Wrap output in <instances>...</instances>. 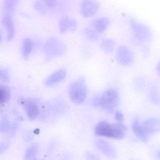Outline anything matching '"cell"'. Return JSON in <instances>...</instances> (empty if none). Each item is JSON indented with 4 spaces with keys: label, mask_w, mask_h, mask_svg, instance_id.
<instances>
[{
    "label": "cell",
    "mask_w": 160,
    "mask_h": 160,
    "mask_svg": "<svg viewBox=\"0 0 160 160\" xmlns=\"http://www.w3.org/2000/svg\"><path fill=\"white\" fill-rule=\"evenodd\" d=\"M120 99V96L118 90L110 88L94 98L93 105L107 112L112 113L118 106Z\"/></svg>",
    "instance_id": "1"
},
{
    "label": "cell",
    "mask_w": 160,
    "mask_h": 160,
    "mask_svg": "<svg viewBox=\"0 0 160 160\" xmlns=\"http://www.w3.org/2000/svg\"><path fill=\"white\" fill-rule=\"evenodd\" d=\"M126 131L127 128L122 122L112 124L103 121L96 125L94 133L98 136L121 139L125 136Z\"/></svg>",
    "instance_id": "2"
},
{
    "label": "cell",
    "mask_w": 160,
    "mask_h": 160,
    "mask_svg": "<svg viewBox=\"0 0 160 160\" xmlns=\"http://www.w3.org/2000/svg\"><path fill=\"white\" fill-rule=\"evenodd\" d=\"M133 37L140 43L148 42L152 39V33L150 28L144 23L138 21L132 17L127 18Z\"/></svg>",
    "instance_id": "3"
},
{
    "label": "cell",
    "mask_w": 160,
    "mask_h": 160,
    "mask_svg": "<svg viewBox=\"0 0 160 160\" xmlns=\"http://www.w3.org/2000/svg\"><path fill=\"white\" fill-rule=\"evenodd\" d=\"M88 90L85 78L83 77L79 78L72 82L69 89L70 98L74 102L81 104L87 98Z\"/></svg>",
    "instance_id": "4"
},
{
    "label": "cell",
    "mask_w": 160,
    "mask_h": 160,
    "mask_svg": "<svg viewBox=\"0 0 160 160\" xmlns=\"http://www.w3.org/2000/svg\"><path fill=\"white\" fill-rule=\"evenodd\" d=\"M66 48L64 42L57 37L48 39L44 46V50L48 59L62 55L65 52Z\"/></svg>",
    "instance_id": "5"
},
{
    "label": "cell",
    "mask_w": 160,
    "mask_h": 160,
    "mask_svg": "<svg viewBox=\"0 0 160 160\" xmlns=\"http://www.w3.org/2000/svg\"><path fill=\"white\" fill-rule=\"evenodd\" d=\"M115 58L119 65L128 67L134 63L135 56L132 50L129 47L125 45H120L116 49Z\"/></svg>",
    "instance_id": "6"
},
{
    "label": "cell",
    "mask_w": 160,
    "mask_h": 160,
    "mask_svg": "<svg viewBox=\"0 0 160 160\" xmlns=\"http://www.w3.org/2000/svg\"><path fill=\"white\" fill-rule=\"evenodd\" d=\"M95 146L99 151L109 159L114 160L117 158L118 154L116 149L108 141L103 139H98L95 141Z\"/></svg>",
    "instance_id": "7"
},
{
    "label": "cell",
    "mask_w": 160,
    "mask_h": 160,
    "mask_svg": "<svg viewBox=\"0 0 160 160\" xmlns=\"http://www.w3.org/2000/svg\"><path fill=\"white\" fill-rule=\"evenodd\" d=\"M99 7V2L95 0H84L80 4L81 13L86 17L94 15L98 12Z\"/></svg>",
    "instance_id": "8"
},
{
    "label": "cell",
    "mask_w": 160,
    "mask_h": 160,
    "mask_svg": "<svg viewBox=\"0 0 160 160\" xmlns=\"http://www.w3.org/2000/svg\"><path fill=\"white\" fill-rule=\"evenodd\" d=\"M142 125L148 136L158 133L160 132V118H149L144 121Z\"/></svg>",
    "instance_id": "9"
},
{
    "label": "cell",
    "mask_w": 160,
    "mask_h": 160,
    "mask_svg": "<svg viewBox=\"0 0 160 160\" xmlns=\"http://www.w3.org/2000/svg\"><path fill=\"white\" fill-rule=\"evenodd\" d=\"M67 74L66 70L64 68H61L52 73L45 79V85L46 86H52L58 83L65 78Z\"/></svg>",
    "instance_id": "10"
},
{
    "label": "cell",
    "mask_w": 160,
    "mask_h": 160,
    "mask_svg": "<svg viewBox=\"0 0 160 160\" xmlns=\"http://www.w3.org/2000/svg\"><path fill=\"white\" fill-rule=\"evenodd\" d=\"M24 109L27 116L30 119L34 120L38 117L39 114V108L38 105L34 101L27 100L24 101Z\"/></svg>",
    "instance_id": "11"
},
{
    "label": "cell",
    "mask_w": 160,
    "mask_h": 160,
    "mask_svg": "<svg viewBox=\"0 0 160 160\" xmlns=\"http://www.w3.org/2000/svg\"><path fill=\"white\" fill-rule=\"evenodd\" d=\"M132 130L136 136L144 143L148 142V136L143 129L142 123H140L138 118H135L132 125Z\"/></svg>",
    "instance_id": "12"
},
{
    "label": "cell",
    "mask_w": 160,
    "mask_h": 160,
    "mask_svg": "<svg viewBox=\"0 0 160 160\" xmlns=\"http://www.w3.org/2000/svg\"><path fill=\"white\" fill-rule=\"evenodd\" d=\"M77 26V22L73 18L70 16L63 17L61 18L59 23L60 31L61 32L72 30Z\"/></svg>",
    "instance_id": "13"
},
{
    "label": "cell",
    "mask_w": 160,
    "mask_h": 160,
    "mask_svg": "<svg viewBox=\"0 0 160 160\" xmlns=\"http://www.w3.org/2000/svg\"><path fill=\"white\" fill-rule=\"evenodd\" d=\"M110 20L107 17H101L95 18L92 22L93 29L98 33H102L108 28L110 24Z\"/></svg>",
    "instance_id": "14"
},
{
    "label": "cell",
    "mask_w": 160,
    "mask_h": 160,
    "mask_svg": "<svg viewBox=\"0 0 160 160\" xmlns=\"http://www.w3.org/2000/svg\"><path fill=\"white\" fill-rule=\"evenodd\" d=\"M2 22L7 32V38L11 40L14 34V26L11 14L5 13L2 18Z\"/></svg>",
    "instance_id": "15"
},
{
    "label": "cell",
    "mask_w": 160,
    "mask_h": 160,
    "mask_svg": "<svg viewBox=\"0 0 160 160\" xmlns=\"http://www.w3.org/2000/svg\"><path fill=\"white\" fill-rule=\"evenodd\" d=\"M132 85L137 91L143 92L148 87V79L143 76H138L133 79Z\"/></svg>",
    "instance_id": "16"
},
{
    "label": "cell",
    "mask_w": 160,
    "mask_h": 160,
    "mask_svg": "<svg viewBox=\"0 0 160 160\" xmlns=\"http://www.w3.org/2000/svg\"><path fill=\"white\" fill-rule=\"evenodd\" d=\"M116 42L111 38H105L100 42L101 49L106 53H112L116 48Z\"/></svg>",
    "instance_id": "17"
},
{
    "label": "cell",
    "mask_w": 160,
    "mask_h": 160,
    "mask_svg": "<svg viewBox=\"0 0 160 160\" xmlns=\"http://www.w3.org/2000/svg\"><path fill=\"white\" fill-rule=\"evenodd\" d=\"M32 48V40L29 38H26L23 40L21 45V54L24 59L28 58Z\"/></svg>",
    "instance_id": "18"
},
{
    "label": "cell",
    "mask_w": 160,
    "mask_h": 160,
    "mask_svg": "<svg viewBox=\"0 0 160 160\" xmlns=\"http://www.w3.org/2000/svg\"><path fill=\"white\" fill-rule=\"evenodd\" d=\"M148 98L149 101L155 105L160 103V96L158 88L155 85H152L148 91Z\"/></svg>",
    "instance_id": "19"
},
{
    "label": "cell",
    "mask_w": 160,
    "mask_h": 160,
    "mask_svg": "<svg viewBox=\"0 0 160 160\" xmlns=\"http://www.w3.org/2000/svg\"><path fill=\"white\" fill-rule=\"evenodd\" d=\"M38 151V146L37 144H33L29 147L24 154V160H32ZM34 160V159H33Z\"/></svg>",
    "instance_id": "20"
},
{
    "label": "cell",
    "mask_w": 160,
    "mask_h": 160,
    "mask_svg": "<svg viewBox=\"0 0 160 160\" xmlns=\"http://www.w3.org/2000/svg\"><path fill=\"white\" fill-rule=\"evenodd\" d=\"M10 90L7 86L1 85L0 87V103L1 104L8 102L10 98Z\"/></svg>",
    "instance_id": "21"
},
{
    "label": "cell",
    "mask_w": 160,
    "mask_h": 160,
    "mask_svg": "<svg viewBox=\"0 0 160 160\" xmlns=\"http://www.w3.org/2000/svg\"><path fill=\"white\" fill-rule=\"evenodd\" d=\"M18 1L13 0H7L4 2V7L5 13L11 14Z\"/></svg>",
    "instance_id": "22"
},
{
    "label": "cell",
    "mask_w": 160,
    "mask_h": 160,
    "mask_svg": "<svg viewBox=\"0 0 160 160\" xmlns=\"http://www.w3.org/2000/svg\"><path fill=\"white\" fill-rule=\"evenodd\" d=\"M85 33L88 38L92 40H96L99 37V33L94 29L86 28L85 30Z\"/></svg>",
    "instance_id": "23"
},
{
    "label": "cell",
    "mask_w": 160,
    "mask_h": 160,
    "mask_svg": "<svg viewBox=\"0 0 160 160\" xmlns=\"http://www.w3.org/2000/svg\"><path fill=\"white\" fill-rule=\"evenodd\" d=\"M0 78L3 81H9L10 77L6 69L1 68L0 70Z\"/></svg>",
    "instance_id": "24"
},
{
    "label": "cell",
    "mask_w": 160,
    "mask_h": 160,
    "mask_svg": "<svg viewBox=\"0 0 160 160\" xmlns=\"http://www.w3.org/2000/svg\"><path fill=\"white\" fill-rule=\"evenodd\" d=\"M85 156L87 160H100V158L96 154L91 152H86Z\"/></svg>",
    "instance_id": "25"
},
{
    "label": "cell",
    "mask_w": 160,
    "mask_h": 160,
    "mask_svg": "<svg viewBox=\"0 0 160 160\" xmlns=\"http://www.w3.org/2000/svg\"><path fill=\"white\" fill-rule=\"evenodd\" d=\"M115 118L118 122H122L124 119V117L122 113L120 111H117L115 113Z\"/></svg>",
    "instance_id": "26"
},
{
    "label": "cell",
    "mask_w": 160,
    "mask_h": 160,
    "mask_svg": "<svg viewBox=\"0 0 160 160\" xmlns=\"http://www.w3.org/2000/svg\"><path fill=\"white\" fill-rule=\"evenodd\" d=\"M34 6H35V8L37 9V11H39V12L43 13L45 11L44 7L40 2H35Z\"/></svg>",
    "instance_id": "27"
},
{
    "label": "cell",
    "mask_w": 160,
    "mask_h": 160,
    "mask_svg": "<svg viewBox=\"0 0 160 160\" xmlns=\"http://www.w3.org/2000/svg\"><path fill=\"white\" fill-rule=\"evenodd\" d=\"M9 126H10V124H9L8 121L6 119H3L1 122V131L4 132V131L8 130Z\"/></svg>",
    "instance_id": "28"
},
{
    "label": "cell",
    "mask_w": 160,
    "mask_h": 160,
    "mask_svg": "<svg viewBox=\"0 0 160 160\" xmlns=\"http://www.w3.org/2000/svg\"><path fill=\"white\" fill-rule=\"evenodd\" d=\"M155 71L157 76L160 78V60L156 63L155 67Z\"/></svg>",
    "instance_id": "29"
},
{
    "label": "cell",
    "mask_w": 160,
    "mask_h": 160,
    "mask_svg": "<svg viewBox=\"0 0 160 160\" xmlns=\"http://www.w3.org/2000/svg\"><path fill=\"white\" fill-rule=\"evenodd\" d=\"M44 2L48 6H49V7H52V6H54L57 3V1L48 0V1H45Z\"/></svg>",
    "instance_id": "30"
},
{
    "label": "cell",
    "mask_w": 160,
    "mask_h": 160,
    "mask_svg": "<svg viewBox=\"0 0 160 160\" xmlns=\"http://www.w3.org/2000/svg\"><path fill=\"white\" fill-rule=\"evenodd\" d=\"M157 156L159 157V158H160V150H159V151L157 152Z\"/></svg>",
    "instance_id": "31"
},
{
    "label": "cell",
    "mask_w": 160,
    "mask_h": 160,
    "mask_svg": "<svg viewBox=\"0 0 160 160\" xmlns=\"http://www.w3.org/2000/svg\"><path fill=\"white\" fill-rule=\"evenodd\" d=\"M34 160H36V159H34Z\"/></svg>",
    "instance_id": "32"
},
{
    "label": "cell",
    "mask_w": 160,
    "mask_h": 160,
    "mask_svg": "<svg viewBox=\"0 0 160 160\" xmlns=\"http://www.w3.org/2000/svg\"><path fill=\"white\" fill-rule=\"evenodd\" d=\"M134 160V159H132V160Z\"/></svg>",
    "instance_id": "33"
}]
</instances>
